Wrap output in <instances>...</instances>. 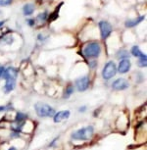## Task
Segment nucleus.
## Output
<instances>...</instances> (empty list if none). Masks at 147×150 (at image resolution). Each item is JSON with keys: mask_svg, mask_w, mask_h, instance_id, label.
Masks as SVG:
<instances>
[{"mask_svg": "<svg viewBox=\"0 0 147 150\" xmlns=\"http://www.w3.org/2000/svg\"><path fill=\"white\" fill-rule=\"evenodd\" d=\"M75 86L77 87L78 91L80 92H84L89 88L90 86V79L88 76H83L77 79L75 81Z\"/></svg>", "mask_w": 147, "mask_h": 150, "instance_id": "obj_5", "label": "nucleus"}, {"mask_svg": "<svg viewBox=\"0 0 147 150\" xmlns=\"http://www.w3.org/2000/svg\"><path fill=\"white\" fill-rule=\"evenodd\" d=\"M94 135V128L92 126H87L84 128L78 129L74 132L71 137L73 140L77 141H87Z\"/></svg>", "mask_w": 147, "mask_h": 150, "instance_id": "obj_1", "label": "nucleus"}, {"mask_svg": "<svg viewBox=\"0 0 147 150\" xmlns=\"http://www.w3.org/2000/svg\"><path fill=\"white\" fill-rule=\"evenodd\" d=\"M7 150H18L16 148V147H14V146H11V147H9V148H8Z\"/></svg>", "mask_w": 147, "mask_h": 150, "instance_id": "obj_29", "label": "nucleus"}, {"mask_svg": "<svg viewBox=\"0 0 147 150\" xmlns=\"http://www.w3.org/2000/svg\"><path fill=\"white\" fill-rule=\"evenodd\" d=\"M18 78V70L14 67H8L5 68L4 74L1 79L7 80V79H17Z\"/></svg>", "mask_w": 147, "mask_h": 150, "instance_id": "obj_11", "label": "nucleus"}, {"mask_svg": "<svg viewBox=\"0 0 147 150\" xmlns=\"http://www.w3.org/2000/svg\"><path fill=\"white\" fill-rule=\"evenodd\" d=\"M35 114L39 118H52L56 113L55 109L49 104L43 102H37L35 104Z\"/></svg>", "mask_w": 147, "mask_h": 150, "instance_id": "obj_3", "label": "nucleus"}, {"mask_svg": "<svg viewBox=\"0 0 147 150\" xmlns=\"http://www.w3.org/2000/svg\"><path fill=\"white\" fill-rule=\"evenodd\" d=\"M1 41H2V43H4L6 45H11L14 42V38L10 35H4L3 38H1Z\"/></svg>", "mask_w": 147, "mask_h": 150, "instance_id": "obj_18", "label": "nucleus"}, {"mask_svg": "<svg viewBox=\"0 0 147 150\" xmlns=\"http://www.w3.org/2000/svg\"><path fill=\"white\" fill-rule=\"evenodd\" d=\"M28 120V114L21 111H17L14 117V120L12 121L13 124H23Z\"/></svg>", "mask_w": 147, "mask_h": 150, "instance_id": "obj_13", "label": "nucleus"}, {"mask_svg": "<svg viewBox=\"0 0 147 150\" xmlns=\"http://www.w3.org/2000/svg\"><path fill=\"white\" fill-rule=\"evenodd\" d=\"M98 27H99L100 30V35H101V38L102 39H107L111 35L112 33V26L110 23L107 21H100L99 24H98Z\"/></svg>", "mask_w": 147, "mask_h": 150, "instance_id": "obj_6", "label": "nucleus"}, {"mask_svg": "<svg viewBox=\"0 0 147 150\" xmlns=\"http://www.w3.org/2000/svg\"><path fill=\"white\" fill-rule=\"evenodd\" d=\"M116 57H117L119 60H124V59H129V52L127 49H120L116 54Z\"/></svg>", "mask_w": 147, "mask_h": 150, "instance_id": "obj_15", "label": "nucleus"}, {"mask_svg": "<svg viewBox=\"0 0 147 150\" xmlns=\"http://www.w3.org/2000/svg\"><path fill=\"white\" fill-rule=\"evenodd\" d=\"M131 62L129 59H124V60H120V63L118 65L117 72L120 74H127L131 70Z\"/></svg>", "mask_w": 147, "mask_h": 150, "instance_id": "obj_9", "label": "nucleus"}, {"mask_svg": "<svg viewBox=\"0 0 147 150\" xmlns=\"http://www.w3.org/2000/svg\"><path fill=\"white\" fill-rule=\"evenodd\" d=\"M111 87L114 90H117V91H122V90H126L129 87V83L126 79L124 78H120L115 80L111 84Z\"/></svg>", "mask_w": 147, "mask_h": 150, "instance_id": "obj_7", "label": "nucleus"}, {"mask_svg": "<svg viewBox=\"0 0 147 150\" xmlns=\"http://www.w3.org/2000/svg\"><path fill=\"white\" fill-rule=\"evenodd\" d=\"M5 83L3 86V92L5 94H9L16 88V83H17V79H7L4 80Z\"/></svg>", "mask_w": 147, "mask_h": 150, "instance_id": "obj_10", "label": "nucleus"}, {"mask_svg": "<svg viewBox=\"0 0 147 150\" xmlns=\"http://www.w3.org/2000/svg\"><path fill=\"white\" fill-rule=\"evenodd\" d=\"M27 22H28V25H29L30 27H33V26H35V21L33 19H29Z\"/></svg>", "mask_w": 147, "mask_h": 150, "instance_id": "obj_26", "label": "nucleus"}, {"mask_svg": "<svg viewBox=\"0 0 147 150\" xmlns=\"http://www.w3.org/2000/svg\"><path fill=\"white\" fill-rule=\"evenodd\" d=\"M137 66L139 67V68H145L147 66V57H146L145 54H144L142 57L138 58Z\"/></svg>", "mask_w": 147, "mask_h": 150, "instance_id": "obj_19", "label": "nucleus"}, {"mask_svg": "<svg viewBox=\"0 0 147 150\" xmlns=\"http://www.w3.org/2000/svg\"><path fill=\"white\" fill-rule=\"evenodd\" d=\"M71 116V112L69 110H61L59 112H56L54 116H53V122L54 123H61L65 120H68Z\"/></svg>", "mask_w": 147, "mask_h": 150, "instance_id": "obj_8", "label": "nucleus"}, {"mask_svg": "<svg viewBox=\"0 0 147 150\" xmlns=\"http://www.w3.org/2000/svg\"><path fill=\"white\" fill-rule=\"evenodd\" d=\"M13 0H0V7H5V6H9L12 4Z\"/></svg>", "mask_w": 147, "mask_h": 150, "instance_id": "obj_22", "label": "nucleus"}, {"mask_svg": "<svg viewBox=\"0 0 147 150\" xmlns=\"http://www.w3.org/2000/svg\"><path fill=\"white\" fill-rule=\"evenodd\" d=\"M13 109V106L12 104L9 103L8 105H0V113H3V112H9L10 110Z\"/></svg>", "mask_w": 147, "mask_h": 150, "instance_id": "obj_21", "label": "nucleus"}, {"mask_svg": "<svg viewBox=\"0 0 147 150\" xmlns=\"http://www.w3.org/2000/svg\"><path fill=\"white\" fill-rule=\"evenodd\" d=\"M131 54L134 56V57H135V58H140V57H142V56L144 55L143 53H142V51L140 50V48L138 47L137 45H134V46L131 47Z\"/></svg>", "mask_w": 147, "mask_h": 150, "instance_id": "obj_17", "label": "nucleus"}, {"mask_svg": "<svg viewBox=\"0 0 147 150\" xmlns=\"http://www.w3.org/2000/svg\"><path fill=\"white\" fill-rule=\"evenodd\" d=\"M89 67L91 68V69H94V68H96V66H97V62H96L95 60H93L91 62H89Z\"/></svg>", "mask_w": 147, "mask_h": 150, "instance_id": "obj_24", "label": "nucleus"}, {"mask_svg": "<svg viewBox=\"0 0 147 150\" xmlns=\"http://www.w3.org/2000/svg\"><path fill=\"white\" fill-rule=\"evenodd\" d=\"M3 25H4V22L3 21H0V28L3 27Z\"/></svg>", "mask_w": 147, "mask_h": 150, "instance_id": "obj_30", "label": "nucleus"}, {"mask_svg": "<svg viewBox=\"0 0 147 150\" xmlns=\"http://www.w3.org/2000/svg\"><path fill=\"white\" fill-rule=\"evenodd\" d=\"M117 66L113 61L107 62L102 70V78L104 81H109L114 78L117 74Z\"/></svg>", "mask_w": 147, "mask_h": 150, "instance_id": "obj_4", "label": "nucleus"}, {"mask_svg": "<svg viewBox=\"0 0 147 150\" xmlns=\"http://www.w3.org/2000/svg\"><path fill=\"white\" fill-rule=\"evenodd\" d=\"M83 53L87 59H95L101 54V45L97 41L88 42L83 48Z\"/></svg>", "mask_w": 147, "mask_h": 150, "instance_id": "obj_2", "label": "nucleus"}, {"mask_svg": "<svg viewBox=\"0 0 147 150\" xmlns=\"http://www.w3.org/2000/svg\"><path fill=\"white\" fill-rule=\"evenodd\" d=\"M37 38H38V40H39V41H44V40H46V38H44L43 35H38Z\"/></svg>", "mask_w": 147, "mask_h": 150, "instance_id": "obj_28", "label": "nucleus"}, {"mask_svg": "<svg viewBox=\"0 0 147 150\" xmlns=\"http://www.w3.org/2000/svg\"><path fill=\"white\" fill-rule=\"evenodd\" d=\"M74 92H75V87H74L73 84H69V86H67V87L64 90L63 98L64 99H69L71 96L73 95Z\"/></svg>", "mask_w": 147, "mask_h": 150, "instance_id": "obj_16", "label": "nucleus"}, {"mask_svg": "<svg viewBox=\"0 0 147 150\" xmlns=\"http://www.w3.org/2000/svg\"><path fill=\"white\" fill-rule=\"evenodd\" d=\"M144 19H145V16H139L134 19H129L126 21L125 26L127 28H129V29H131V28H134V27H136L137 25H139Z\"/></svg>", "mask_w": 147, "mask_h": 150, "instance_id": "obj_12", "label": "nucleus"}, {"mask_svg": "<svg viewBox=\"0 0 147 150\" xmlns=\"http://www.w3.org/2000/svg\"><path fill=\"white\" fill-rule=\"evenodd\" d=\"M35 10V6L33 3H27L23 6V14L25 16H32Z\"/></svg>", "mask_w": 147, "mask_h": 150, "instance_id": "obj_14", "label": "nucleus"}, {"mask_svg": "<svg viewBox=\"0 0 147 150\" xmlns=\"http://www.w3.org/2000/svg\"><path fill=\"white\" fill-rule=\"evenodd\" d=\"M57 141H58V137H55L54 139L51 141V142L48 144V146H49V147H54L56 144H57Z\"/></svg>", "mask_w": 147, "mask_h": 150, "instance_id": "obj_23", "label": "nucleus"}, {"mask_svg": "<svg viewBox=\"0 0 147 150\" xmlns=\"http://www.w3.org/2000/svg\"><path fill=\"white\" fill-rule=\"evenodd\" d=\"M87 110V106L86 105H83V106H81L80 108H78V112L80 113H84Z\"/></svg>", "mask_w": 147, "mask_h": 150, "instance_id": "obj_25", "label": "nucleus"}, {"mask_svg": "<svg viewBox=\"0 0 147 150\" xmlns=\"http://www.w3.org/2000/svg\"><path fill=\"white\" fill-rule=\"evenodd\" d=\"M37 21H39L40 23H44L45 21H47L48 20V13L47 12H42L40 14H38L37 16Z\"/></svg>", "mask_w": 147, "mask_h": 150, "instance_id": "obj_20", "label": "nucleus"}, {"mask_svg": "<svg viewBox=\"0 0 147 150\" xmlns=\"http://www.w3.org/2000/svg\"><path fill=\"white\" fill-rule=\"evenodd\" d=\"M4 71H5V67L4 66H0V79H1L2 76H3Z\"/></svg>", "mask_w": 147, "mask_h": 150, "instance_id": "obj_27", "label": "nucleus"}]
</instances>
